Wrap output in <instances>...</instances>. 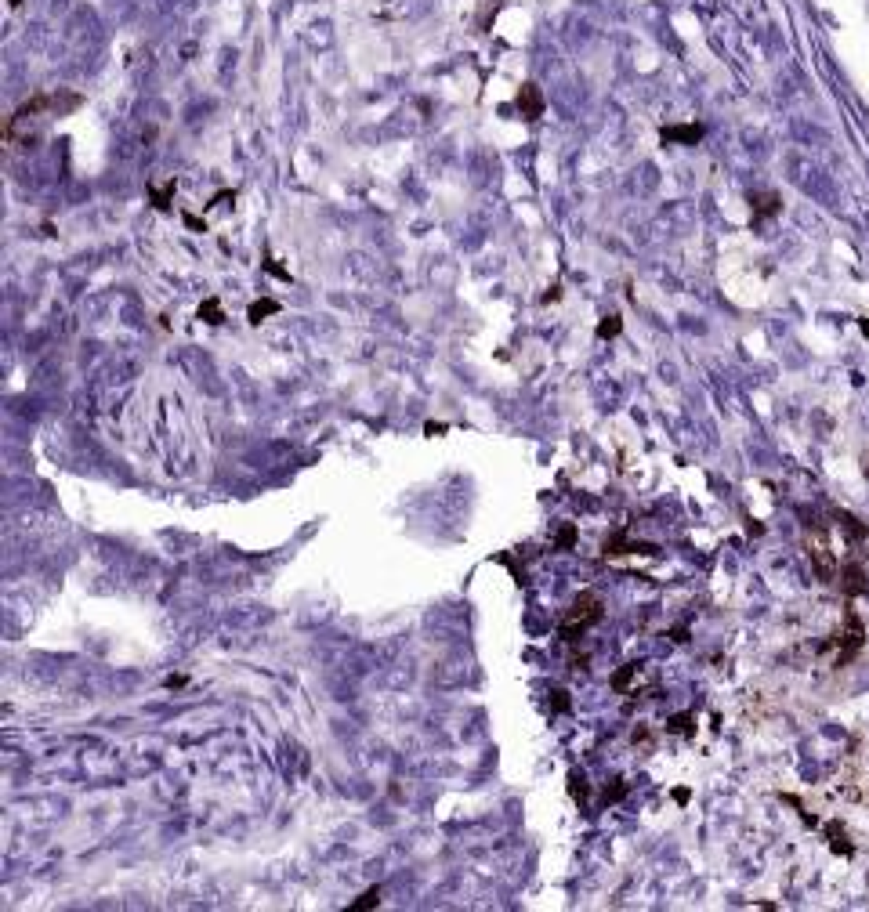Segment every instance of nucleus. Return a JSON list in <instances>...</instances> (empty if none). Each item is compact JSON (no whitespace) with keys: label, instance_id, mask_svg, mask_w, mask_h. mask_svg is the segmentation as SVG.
I'll return each mask as SVG.
<instances>
[{"label":"nucleus","instance_id":"nucleus-1","mask_svg":"<svg viewBox=\"0 0 869 912\" xmlns=\"http://www.w3.org/2000/svg\"><path fill=\"white\" fill-rule=\"evenodd\" d=\"M862 645H865V626H862V619L855 616V608H848V612H844V623H841V630L826 637L822 655L829 659V666L841 670V666H848L851 659L862 652Z\"/></svg>","mask_w":869,"mask_h":912},{"label":"nucleus","instance_id":"nucleus-2","mask_svg":"<svg viewBox=\"0 0 869 912\" xmlns=\"http://www.w3.org/2000/svg\"><path fill=\"white\" fill-rule=\"evenodd\" d=\"M602 616H605V601L594 590H583L572 601V608L565 612V619L558 623V634H562V641H580L591 626L602 623Z\"/></svg>","mask_w":869,"mask_h":912},{"label":"nucleus","instance_id":"nucleus-3","mask_svg":"<svg viewBox=\"0 0 869 912\" xmlns=\"http://www.w3.org/2000/svg\"><path fill=\"white\" fill-rule=\"evenodd\" d=\"M804 547H808V558H812V569L822 583H836V572H841V561H836L833 547H829V536H826V525H812L808 521V536H804Z\"/></svg>","mask_w":869,"mask_h":912},{"label":"nucleus","instance_id":"nucleus-4","mask_svg":"<svg viewBox=\"0 0 869 912\" xmlns=\"http://www.w3.org/2000/svg\"><path fill=\"white\" fill-rule=\"evenodd\" d=\"M514 105H518L522 120H540V116H543V91H540L536 83H522Z\"/></svg>","mask_w":869,"mask_h":912},{"label":"nucleus","instance_id":"nucleus-5","mask_svg":"<svg viewBox=\"0 0 869 912\" xmlns=\"http://www.w3.org/2000/svg\"><path fill=\"white\" fill-rule=\"evenodd\" d=\"M703 123H677V127H663L660 138L663 145H699L703 142Z\"/></svg>","mask_w":869,"mask_h":912},{"label":"nucleus","instance_id":"nucleus-6","mask_svg":"<svg viewBox=\"0 0 869 912\" xmlns=\"http://www.w3.org/2000/svg\"><path fill=\"white\" fill-rule=\"evenodd\" d=\"M836 579H841V590H844V597H855V594H862L869 583H865V569L851 558V561H844L841 565V572H836Z\"/></svg>","mask_w":869,"mask_h":912},{"label":"nucleus","instance_id":"nucleus-7","mask_svg":"<svg viewBox=\"0 0 869 912\" xmlns=\"http://www.w3.org/2000/svg\"><path fill=\"white\" fill-rule=\"evenodd\" d=\"M750 210H754V225H761L764 217H775L783 210V200H779V192H754L750 196Z\"/></svg>","mask_w":869,"mask_h":912},{"label":"nucleus","instance_id":"nucleus-8","mask_svg":"<svg viewBox=\"0 0 869 912\" xmlns=\"http://www.w3.org/2000/svg\"><path fill=\"white\" fill-rule=\"evenodd\" d=\"M826 836H829V847H833L836 855H844V858H848V855H855V843L848 840V833H844L841 826H836V822H829V826H826Z\"/></svg>","mask_w":869,"mask_h":912},{"label":"nucleus","instance_id":"nucleus-9","mask_svg":"<svg viewBox=\"0 0 869 912\" xmlns=\"http://www.w3.org/2000/svg\"><path fill=\"white\" fill-rule=\"evenodd\" d=\"M667 732H670V735H685V739H689V735H696V717H692V713H677V717H670V720H667Z\"/></svg>","mask_w":869,"mask_h":912},{"label":"nucleus","instance_id":"nucleus-10","mask_svg":"<svg viewBox=\"0 0 869 912\" xmlns=\"http://www.w3.org/2000/svg\"><path fill=\"white\" fill-rule=\"evenodd\" d=\"M200 319H203V323H210V326H217V323L225 319V311H221V304H217V297H210V301H203V304H200Z\"/></svg>","mask_w":869,"mask_h":912},{"label":"nucleus","instance_id":"nucleus-11","mask_svg":"<svg viewBox=\"0 0 869 912\" xmlns=\"http://www.w3.org/2000/svg\"><path fill=\"white\" fill-rule=\"evenodd\" d=\"M634 677H638V663H627L623 670H619V674L612 677V688L619 691V695H623V691H627V688L634 684Z\"/></svg>","mask_w":869,"mask_h":912},{"label":"nucleus","instance_id":"nucleus-12","mask_svg":"<svg viewBox=\"0 0 869 912\" xmlns=\"http://www.w3.org/2000/svg\"><path fill=\"white\" fill-rule=\"evenodd\" d=\"M381 894H384L381 887H369V891H366L359 901H352L348 908H352V912H362V908H377V905H381Z\"/></svg>","mask_w":869,"mask_h":912},{"label":"nucleus","instance_id":"nucleus-13","mask_svg":"<svg viewBox=\"0 0 869 912\" xmlns=\"http://www.w3.org/2000/svg\"><path fill=\"white\" fill-rule=\"evenodd\" d=\"M275 311H279V304H275V301H254L246 316H251V323H261L265 316H275Z\"/></svg>","mask_w":869,"mask_h":912},{"label":"nucleus","instance_id":"nucleus-14","mask_svg":"<svg viewBox=\"0 0 869 912\" xmlns=\"http://www.w3.org/2000/svg\"><path fill=\"white\" fill-rule=\"evenodd\" d=\"M623 797H627V782L623 778H612V785H605V793H602L605 804H619Z\"/></svg>","mask_w":869,"mask_h":912},{"label":"nucleus","instance_id":"nucleus-15","mask_svg":"<svg viewBox=\"0 0 869 912\" xmlns=\"http://www.w3.org/2000/svg\"><path fill=\"white\" fill-rule=\"evenodd\" d=\"M554 547H558V550H572V547H576V525H562V529H558Z\"/></svg>","mask_w":869,"mask_h":912},{"label":"nucleus","instance_id":"nucleus-16","mask_svg":"<svg viewBox=\"0 0 869 912\" xmlns=\"http://www.w3.org/2000/svg\"><path fill=\"white\" fill-rule=\"evenodd\" d=\"M619 330H623V319H619V316H605V319L598 323V337H602V340L616 337Z\"/></svg>","mask_w":869,"mask_h":912},{"label":"nucleus","instance_id":"nucleus-17","mask_svg":"<svg viewBox=\"0 0 869 912\" xmlns=\"http://www.w3.org/2000/svg\"><path fill=\"white\" fill-rule=\"evenodd\" d=\"M174 188H178V181H174V178H171V181H167V185H163V188H152V203H156V207H160V210H167V207H171V203H167V200H171V196H174Z\"/></svg>","mask_w":869,"mask_h":912},{"label":"nucleus","instance_id":"nucleus-18","mask_svg":"<svg viewBox=\"0 0 869 912\" xmlns=\"http://www.w3.org/2000/svg\"><path fill=\"white\" fill-rule=\"evenodd\" d=\"M569 793H572L576 800H587V778H583V775H572V778H569Z\"/></svg>","mask_w":869,"mask_h":912},{"label":"nucleus","instance_id":"nucleus-19","mask_svg":"<svg viewBox=\"0 0 869 912\" xmlns=\"http://www.w3.org/2000/svg\"><path fill=\"white\" fill-rule=\"evenodd\" d=\"M554 710H558V713H565V710H569V691H565V688H558V691H554Z\"/></svg>","mask_w":869,"mask_h":912},{"label":"nucleus","instance_id":"nucleus-20","mask_svg":"<svg viewBox=\"0 0 869 912\" xmlns=\"http://www.w3.org/2000/svg\"><path fill=\"white\" fill-rule=\"evenodd\" d=\"M638 742H648V728H634V746Z\"/></svg>","mask_w":869,"mask_h":912},{"label":"nucleus","instance_id":"nucleus-21","mask_svg":"<svg viewBox=\"0 0 869 912\" xmlns=\"http://www.w3.org/2000/svg\"><path fill=\"white\" fill-rule=\"evenodd\" d=\"M689 797H692L689 790H674V800H677V804H689Z\"/></svg>","mask_w":869,"mask_h":912},{"label":"nucleus","instance_id":"nucleus-22","mask_svg":"<svg viewBox=\"0 0 869 912\" xmlns=\"http://www.w3.org/2000/svg\"><path fill=\"white\" fill-rule=\"evenodd\" d=\"M858 330H862V333L869 337V319H858Z\"/></svg>","mask_w":869,"mask_h":912},{"label":"nucleus","instance_id":"nucleus-23","mask_svg":"<svg viewBox=\"0 0 869 912\" xmlns=\"http://www.w3.org/2000/svg\"><path fill=\"white\" fill-rule=\"evenodd\" d=\"M18 4H22V0H11V8H18Z\"/></svg>","mask_w":869,"mask_h":912}]
</instances>
